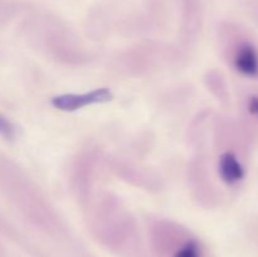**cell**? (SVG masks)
I'll use <instances>...</instances> for the list:
<instances>
[{
	"label": "cell",
	"instance_id": "1",
	"mask_svg": "<svg viewBox=\"0 0 258 257\" xmlns=\"http://www.w3.org/2000/svg\"><path fill=\"white\" fill-rule=\"evenodd\" d=\"M113 98L108 88H98L83 95H60L52 98V105L60 111H76L92 103L108 102Z\"/></svg>",
	"mask_w": 258,
	"mask_h": 257
},
{
	"label": "cell",
	"instance_id": "2",
	"mask_svg": "<svg viewBox=\"0 0 258 257\" xmlns=\"http://www.w3.org/2000/svg\"><path fill=\"white\" fill-rule=\"evenodd\" d=\"M234 67L247 77L258 76V53L253 45L244 43L234 55Z\"/></svg>",
	"mask_w": 258,
	"mask_h": 257
},
{
	"label": "cell",
	"instance_id": "3",
	"mask_svg": "<svg viewBox=\"0 0 258 257\" xmlns=\"http://www.w3.org/2000/svg\"><path fill=\"white\" fill-rule=\"evenodd\" d=\"M219 174L227 184H236L244 178V169L232 153L222 154L219 158Z\"/></svg>",
	"mask_w": 258,
	"mask_h": 257
},
{
	"label": "cell",
	"instance_id": "4",
	"mask_svg": "<svg viewBox=\"0 0 258 257\" xmlns=\"http://www.w3.org/2000/svg\"><path fill=\"white\" fill-rule=\"evenodd\" d=\"M174 257H202L201 247L197 241H188L175 252Z\"/></svg>",
	"mask_w": 258,
	"mask_h": 257
},
{
	"label": "cell",
	"instance_id": "5",
	"mask_svg": "<svg viewBox=\"0 0 258 257\" xmlns=\"http://www.w3.org/2000/svg\"><path fill=\"white\" fill-rule=\"evenodd\" d=\"M0 135L7 139L14 138V126L3 116H0Z\"/></svg>",
	"mask_w": 258,
	"mask_h": 257
},
{
	"label": "cell",
	"instance_id": "6",
	"mask_svg": "<svg viewBox=\"0 0 258 257\" xmlns=\"http://www.w3.org/2000/svg\"><path fill=\"white\" fill-rule=\"evenodd\" d=\"M249 111H251L252 113H254V115L258 116V97H252L251 100H249Z\"/></svg>",
	"mask_w": 258,
	"mask_h": 257
}]
</instances>
